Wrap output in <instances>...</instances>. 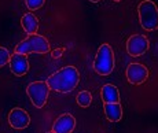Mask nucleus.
Returning <instances> with one entry per match:
<instances>
[{"label":"nucleus","instance_id":"14","mask_svg":"<svg viewBox=\"0 0 158 133\" xmlns=\"http://www.w3.org/2000/svg\"><path fill=\"white\" fill-rule=\"evenodd\" d=\"M76 102L80 107H89V104L92 103V95L89 91H81L76 96Z\"/></svg>","mask_w":158,"mask_h":133},{"label":"nucleus","instance_id":"13","mask_svg":"<svg viewBox=\"0 0 158 133\" xmlns=\"http://www.w3.org/2000/svg\"><path fill=\"white\" fill-rule=\"evenodd\" d=\"M105 115L110 122H118L123 118V107L120 103L105 104Z\"/></svg>","mask_w":158,"mask_h":133},{"label":"nucleus","instance_id":"4","mask_svg":"<svg viewBox=\"0 0 158 133\" xmlns=\"http://www.w3.org/2000/svg\"><path fill=\"white\" fill-rule=\"evenodd\" d=\"M94 69L99 75H109L114 70V54L109 44H102L94 60Z\"/></svg>","mask_w":158,"mask_h":133},{"label":"nucleus","instance_id":"20","mask_svg":"<svg viewBox=\"0 0 158 133\" xmlns=\"http://www.w3.org/2000/svg\"><path fill=\"white\" fill-rule=\"evenodd\" d=\"M47 133H54V132H52V131H51V132H47Z\"/></svg>","mask_w":158,"mask_h":133},{"label":"nucleus","instance_id":"3","mask_svg":"<svg viewBox=\"0 0 158 133\" xmlns=\"http://www.w3.org/2000/svg\"><path fill=\"white\" fill-rule=\"evenodd\" d=\"M139 22L142 28L148 32L158 29V8L151 0H143L138 6Z\"/></svg>","mask_w":158,"mask_h":133},{"label":"nucleus","instance_id":"15","mask_svg":"<svg viewBox=\"0 0 158 133\" xmlns=\"http://www.w3.org/2000/svg\"><path fill=\"white\" fill-rule=\"evenodd\" d=\"M10 58H11L10 51L6 47H0V67L7 65V63L10 62Z\"/></svg>","mask_w":158,"mask_h":133},{"label":"nucleus","instance_id":"18","mask_svg":"<svg viewBox=\"0 0 158 133\" xmlns=\"http://www.w3.org/2000/svg\"><path fill=\"white\" fill-rule=\"evenodd\" d=\"M89 2H92V3H98V2H101V0H89Z\"/></svg>","mask_w":158,"mask_h":133},{"label":"nucleus","instance_id":"5","mask_svg":"<svg viewBox=\"0 0 158 133\" xmlns=\"http://www.w3.org/2000/svg\"><path fill=\"white\" fill-rule=\"evenodd\" d=\"M26 93H28L32 104L35 106L36 108H41L47 103L50 88H48L45 81H35V83H30L28 85Z\"/></svg>","mask_w":158,"mask_h":133},{"label":"nucleus","instance_id":"12","mask_svg":"<svg viewBox=\"0 0 158 133\" xmlns=\"http://www.w3.org/2000/svg\"><path fill=\"white\" fill-rule=\"evenodd\" d=\"M21 25H22L23 30H25L28 34H36L39 29V19L36 18L35 14L28 13L21 18Z\"/></svg>","mask_w":158,"mask_h":133},{"label":"nucleus","instance_id":"17","mask_svg":"<svg viewBox=\"0 0 158 133\" xmlns=\"http://www.w3.org/2000/svg\"><path fill=\"white\" fill-rule=\"evenodd\" d=\"M63 54V48H58V50H54L52 51V58H59V56H62Z\"/></svg>","mask_w":158,"mask_h":133},{"label":"nucleus","instance_id":"7","mask_svg":"<svg viewBox=\"0 0 158 133\" xmlns=\"http://www.w3.org/2000/svg\"><path fill=\"white\" fill-rule=\"evenodd\" d=\"M150 41L143 34H132L127 41V51L131 56H142L147 52Z\"/></svg>","mask_w":158,"mask_h":133},{"label":"nucleus","instance_id":"6","mask_svg":"<svg viewBox=\"0 0 158 133\" xmlns=\"http://www.w3.org/2000/svg\"><path fill=\"white\" fill-rule=\"evenodd\" d=\"M127 80L132 85H140L147 81L148 78V69L142 63H129L125 71Z\"/></svg>","mask_w":158,"mask_h":133},{"label":"nucleus","instance_id":"16","mask_svg":"<svg viewBox=\"0 0 158 133\" xmlns=\"http://www.w3.org/2000/svg\"><path fill=\"white\" fill-rule=\"evenodd\" d=\"M44 2H45V0H25L26 7H28L29 10H32V11L41 8L44 6Z\"/></svg>","mask_w":158,"mask_h":133},{"label":"nucleus","instance_id":"11","mask_svg":"<svg viewBox=\"0 0 158 133\" xmlns=\"http://www.w3.org/2000/svg\"><path fill=\"white\" fill-rule=\"evenodd\" d=\"M101 98L103 103H120V92L118 88L113 84H106L101 89Z\"/></svg>","mask_w":158,"mask_h":133},{"label":"nucleus","instance_id":"10","mask_svg":"<svg viewBox=\"0 0 158 133\" xmlns=\"http://www.w3.org/2000/svg\"><path fill=\"white\" fill-rule=\"evenodd\" d=\"M8 63H10L11 71H13L15 75H18V77L25 75L29 71V60H28V56L26 55L14 52L13 55H11Z\"/></svg>","mask_w":158,"mask_h":133},{"label":"nucleus","instance_id":"8","mask_svg":"<svg viewBox=\"0 0 158 133\" xmlns=\"http://www.w3.org/2000/svg\"><path fill=\"white\" fill-rule=\"evenodd\" d=\"M8 123L14 129H25L30 123V117L23 108L15 107L8 114Z\"/></svg>","mask_w":158,"mask_h":133},{"label":"nucleus","instance_id":"9","mask_svg":"<svg viewBox=\"0 0 158 133\" xmlns=\"http://www.w3.org/2000/svg\"><path fill=\"white\" fill-rule=\"evenodd\" d=\"M76 128V118L72 114H62L54 121L52 132L54 133H72Z\"/></svg>","mask_w":158,"mask_h":133},{"label":"nucleus","instance_id":"19","mask_svg":"<svg viewBox=\"0 0 158 133\" xmlns=\"http://www.w3.org/2000/svg\"><path fill=\"white\" fill-rule=\"evenodd\" d=\"M114 2H121V0H114Z\"/></svg>","mask_w":158,"mask_h":133},{"label":"nucleus","instance_id":"1","mask_svg":"<svg viewBox=\"0 0 158 133\" xmlns=\"http://www.w3.org/2000/svg\"><path fill=\"white\" fill-rule=\"evenodd\" d=\"M80 81V73L74 66H65L47 78V85L51 91L60 93L72 92Z\"/></svg>","mask_w":158,"mask_h":133},{"label":"nucleus","instance_id":"2","mask_svg":"<svg viewBox=\"0 0 158 133\" xmlns=\"http://www.w3.org/2000/svg\"><path fill=\"white\" fill-rule=\"evenodd\" d=\"M14 52L29 55V54H47L50 52V43L44 36L40 34H29L26 38L17 44Z\"/></svg>","mask_w":158,"mask_h":133}]
</instances>
